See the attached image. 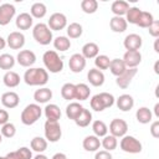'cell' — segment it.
I'll list each match as a JSON object with an SVG mask.
<instances>
[{
	"instance_id": "cell-1",
	"label": "cell",
	"mask_w": 159,
	"mask_h": 159,
	"mask_svg": "<svg viewBox=\"0 0 159 159\" xmlns=\"http://www.w3.org/2000/svg\"><path fill=\"white\" fill-rule=\"evenodd\" d=\"M24 81L27 86H45L48 82V72L41 67H30L24 73Z\"/></svg>"
},
{
	"instance_id": "cell-2",
	"label": "cell",
	"mask_w": 159,
	"mask_h": 159,
	"mask_svg": "<svg viewBox=\"0 0 159 159\" xmlns=\"http://www.w3.org/2000/svg\"><path fill=\"white\" fill-rule=\"evenodd\" d=\"M43 65L46 67V71L51 73H58L63 70V61L58 56V53L53 50H48L42 56Z\"/></svg>"
},
{
	"instance_id": "cell-3",
	"label": "cell",
	"mask_w": 159,
	"mask_h": 159,
	"mask_svg": "<svg viewBox=\"0 0 159 159\" xmlns=\"http://www.w3.org/2000/svg\"><path fill=\"white\" fill-rule=\"evenodd\" d=\"M42 114V108L37 103H30L27 104L22 112H21V122L25 125H32L35 124Z\"/></svg>"
},
{
	"instance_id": "cell-4",
	"label": "cell",
	"mask_w": 159,
	"mask_h": 159,
	"mask_svg": "<svg viewBox=\"0 0 159 159\" xmlns=\"http://www.w3.org/2000/svg\"><path fill=\"white\" fill-rule=\"evenodd\" d=\"M32 36H34V39L36 40L37 43L43 45V46L48 45L52 41V31L50 30L47 24H43V22H39L34 26Z\"/></svg>"
},
{
	"instance_id": "cell-5",
	"label": "cell",
	"mask_w": 159,
	"mask_h": 159,
	"mask_svg": "<svg viewBox=\"0 0 159 159\" xmlns=\"http://www.w3.org/2000/svg\"><path fill=\"white\" fill-rule=\"evenodd\" d=\"M43 130H45V139L47 142L51 143H56L61 139L62 135V129L58 122H51V120H46L45 125H43Z\"/></svg>"
},
{
	"instance_id": "cell-6",
	"label": "cell",
	"mask_w": 159,
	"mask_h": 159,
	"mask_svg": "<svg viewBox=\"0 0 159 159\" xmlns=\"http://www.w3.org/2000/svg\"><path fill=\"white\" fill-rule=\"evenodd\" d=\"M120 149L125 153H129V154H138L142 152L143 147H142V143L133 135H124L120 139Z\"/></svg>"
},
{
	"instance_id": "cell-7",
	"label": "cell",
	"mask_w": 159,
	"mask_h": 159,
	"mask_svg": "<svg viewBox=\"0 0 159 159\" xmlns=\"http://www.w3.org/2000/svg\"><path fill=\"white\" fill-rule=\"evenodd\" d=\"M109 133L111 135L116 137V138H122L127 134V130H128V124L124 119H120V118H114L112 119V122L109 123Z\"/></svg>"
},
{
	"instance_id": "cell-8",
	"label": "cell",
	"mask_w": 159,
	"mask_h": 159,
	"mask_svg": "<svg viewBox=\"0 0 159 159\" xmlns=\"http://www.w3.org/2000/svg\"><path fill=\"white\" fill-rule=\"evenodd\" d=\"M47 26L50 27V30L52 31H60V30H63L66 26H67V17L65 14L62 12H55L50 16L48 19V22H47Z\"/></svg>"
},
{
	"instance_id": "cell-9",
	"label": "cell",
	"mask_w": 159,
	"mask_h": 159,
	"mask_svg": "<svg viewBox=\"0 0 159 159\" xmlns=\"http://www.w3.org/2000/svg\"><path fill=\"white\" fill-rule=\"evenodd\" d=\"M16 9L12 4L5 2L0 5V26H6L14 19Z\"/></svg>"
},
{
	"instance_id": "cell-10",
	"label": "cell",
	"mask_w": 159,
	"mask_h": 159,
	"mask_svg": "<svg viewBox=\"0 0 159 159\" xmlns=\"http://www.w3.org/2000/svg\"><path fill=\"white\" fill-rule=\"evenodd\" d=\"M6 45L12 50H20L25 45V35L20 31H12L6 39Z\"/></svg>"
},
{
	"instance_id": "cell-11",
	"label": "cell",
	"mask_w": 159,
	"mask_h": 159,
	"mask_svg": "<svg viewBox=\"0 0 159 159\" xmlns=\"http://www.w3.org/2000/svg\"><path fill=\"white\" fill-rule=\"evenodd\" d=\"M16 61L22 67H31L36 62V55L31 50H21L16 56Z\"/></svg>"
},
{
	"instance_id": "cell-12",
	"label": "cell",
	"mask_w": 159,
	"mask_h": 159,
	"mask_svg": "<svg viewBox=\"0 0 159 159\" xmlns=\"http://www.w3.org/2000/svg\"><path fill=\"white\" fill-rule=\"evenodd\" d=\"M68 67L73 73H80L86 67V58L81 53H73L68 60Z\"/></svg>"
},
{
	"instance_id": "cell-13",
	"label": "cell",
	"mask_w": 159,
	"mask_h": 159,
	"mask_svg": "<svg viewBox=\"0 0 159 159\" xmlns=\"http://www.w3.org/2000/svg\"><path fill=\"white\" fill-rule=\"evenodd\" d=\"M143 40L138 34H129L125 36L123 45L125 47L127 51H139V48L142 47Z\"/></svg>"
},
{
	"instance_id": "cell-14",
	"label": "cell",
	"mask_w": 159,
	"mask_h": 159,
	"mask_svg": "<svg viewBox=\"0 0 159 159\" xmlns=\"http://www.w3.org/2000/svg\"><path fill=\"white\" fill-rule=\"evenodd\" d=\"M137 72H138L137 68H127L120 76L117 77V80H116L117 86H118L119 88L125 89V88L130 84V82H132V80L134 78V76L137 75Z\"/></svg>"
},
{
	"instance_id": "cell-15",
	"label": "cell",
	"mask_w": 159,
	"mask_h": 159,
	"mask_svg": "<svg viewBox=\"0 0 159 159\" xmlns=\"http://www.w3.org/2000/svg\"><path fill=\"white\" fill-rule=\"evenodd\" d=\"M122 60L127 68H137L142 62V53L139 51H127Z\"/></svg>"
},
{
	"instance_id": "cell-16",
	"label": "cell",
	"mask_w": 159,
	"mask_h": 159,
	"mask_svg": "<svg viewBox=\"0 0 159 159\" xmlns=\"http://www.w3.org/2000/svg\"><path fill=\"white\" fill-rule=\"evenodd\" d=\"M1 103L5 108H9V109H12V108H16L20 103V97L16 92H12V91H9V92H5L2 96H1Z\"/></svg>"
},
{
	"instance_id": "cell-17",
	"label": "cell",
	"mask_w": 159,
	"mask_h": 159,
	"mask_svg": "<svg viewBox=\"0 0 159 159\" xmlns=\"http://www.w3.org/2000/svg\"><path fill=\"white\" fill-rule=\"evenodd\" d=\"M15 24L19 30H29L34 24V17L29 12H21L16 16Z\"/></svg>"
},
{
	"instance_id": "cell-18",
	"label": "cell",
	"mask_w": 159,
	"mask_h": 159,
	"mask_svg": "<svg viewBox=\"0 0 159 159\" xmlns=\"http://www.w3.org/2000/svg\"><path fill=\"white\" fill-rule=\"evenodd\" d=\"M88 82L94 87H101L104 83V73L97 68H91L87 73Z\"/></svg>"
},
{
	"instance_id": "cell-19",
	"label": "cell",
	"mask_w": 159,
	"mask_h": 159,
	"mask_svg": "<svg viewBox=\"0 0 159 159\" xmlns=\"http://www.w3.org/2000/svg\"><path fill=\"white\" fill-rule=\"evenodd\" d=\"M116 104H117V107H118L120 111L128 112V111H130V109L133 108V106H134V99H133V97H132L130 94L124 93V94H120V96L116 99Z\"/></svg>"
},
{
	"instance_id": "cell-20",
	"label": "cell",
	"mask_w": 159,
	"mask_h": 159,
	"mask_svg": "<svg viewBox=\"0 0 159 159\" xmlns=\"http://www.w3.org/2000/svg\"><path fill=\"white\" fill-rule=\"evenodd\" d=\"M43 112H45V117L47 118V120L58 122V119L61 118V109L57 104H53V103L47 104L43 108Z\"/></svg>"
},
{
	"instance_id": "cell-21",
	"label": "cell",
	"mask_w": 159,
	"mask_h": 159,
	"mask_svg": "<svg viewBox=\"0 0 159 159\" xmlns=\"http://www.w3.org/2000/svg\"><path fill=\"white\" fill-rule=\"evenodd\" d=\"M52 98V91L47 87H41L35 91L34 93V99L36 103H47Z\"/></svg>"
},
{
	"instance_id": "cell-22",
	"label": "cell",
	"mask_w": 159,
	"mask_h": 159,
	"mask_svg": "<svg viewBox=\"0 0 159 159\" xmlns=\"http://www.w3.org/2000/svg\"><path fill=\"white\" fill-rule=\"evenodd\" d=\"M109 26H111V30L113 32L120 34V32H124L127 30L128 24H127L124 17H122V16H113L111 19V21H109Z\"/></svg>"
},
{
	"instance_id": "cell-23",
	"label": "cell",
	"mask_w": 159,
	"mask_h": 159,
	"mask_svg": "<svg viewBox=\"0 0 159 159\" xmlns=\"http://www.w3.org/2000/svg\"><path fill=\"white\" fill-rule=\"evenodd\" d=\"M83 149L87 152H97L101 147V140L96 135H87L82 142Z\"/></svg>"
},
{
	"instance_id": "cell-24",
	"label": "cell",
	"mask_w": 159,
	"mask_h": 159,
	"mask_svg": "<svg viewBox=\"0 0 159 159\" xmlns=\"http://www.w3.org/2000/svg\"><path fill=\"white\" fill-rule=\"evenodd\" d=\"M99 53V47L97 43L94 42H87L83 45L82 47V56L87 60V58H96Z\"/></svg>"
},
{
	"instance_id": "cell-25",
	"label": "cell",
	"mask_w": 159,
	"mask_h": 159,
	"mask_svg": "<svg viewBox=\"0 0 159 159\" xmlns=\"http://www.w3.org/2000/svg\"><path fill=\"white\" fill-rule=\"evenodd\" d=\"M20 81H21V78H20L19 73H16V72H14V71H7V72L4 75V77H2L4 84H5L6 87H9V88H15V87H17V86L20 84Z\"/></svg>"
},
{
	"instance_id": "cell-26",
	"label": "cell",
	"mask_w": 159,
	"mask_h": 159,
	"mask_svg": "<svg viewBox=\"0 0 159 159\" xmlns=\"http://www.w3.org/2000/svg\"><path fill=\"white\" fill-rule=\"evenodd\" d=\"M135 118L139 123L142 124H148L152 122V118H153V113L152 111L148 108V107H140L137 109L135 112Z\"/></svg>"
},
{
	"instance_id": "cell-27",
	"label": "cell",
	"mask_w": 159,
	"mask_h": 159,
	"mask_svg": "<svg viewBox=\"0 0 159 159\" xmlns=\"http://www.w3.org/2000/svg\"><path fill=\"white\" fill-rule=\"evenodd\" d=\"M128 9H129V4L123 0H116L111 6V11L114 14V16H122V17L127 14Z\"/></svg>"
},
{
	"instance_id": "cell-28",
	"label": "cell",
	"mask_w": 159,
	"mask_h": 159,
	"mask_svg": "<svg viewBox=\"0 0 159 159\" xmlns=\"http://www.w3.org/2000/svg\"><path fill=\"white\" fill-rule=\"evenodd\" d=\"M83 109V106L78 102H71L67 107H66V116L68 119H72V120H76V118L81 114Z\"/></svg>"
},
{
	"instance_id": "cell-29",
	"label": "cell",
	"mask_w": 159,
	"mask_h": 159,
	"mask_svg": "<svg viewBox=\"0 0 159 159\" xmlns=\"http://www.w3.org/2000/svg\"><path fill=\"white\" fill-rule=\"evenodd\" d=\"M125 70H127V67H125V65H124V62H123L122 58H113V60H111L109 71H111L112 75H114L116 77H118V76H120Z\"/></svg>"
},
{
	"instance_id": "cell-30",
	"label": "cell",
	"mask_w": 159,
	"mask_h": 159,
	"mask_svg": "<svg viewBox=\"0 0 159 159\" xmlns=\"http://www.w3.org/2000/svg\"><path fill=\"white\" fill-rule=\"evenodd\" d=\"M30 147L36 153H43L47 149V140L42 137H34L30 142Z\"/></svg>"
},
{
	"instance_id": "cell-31",
	"label": "cell",
	"mask_w": 159,
	"mask_h": 159,
	"mask_svg": "<svg viewBox=\"0 0 159 159\" xmlns=\"http://www.w3.org/2000/svg\"><path fill=\"white\" fill-rule=\"evenodd\" d=\"M91 122H92V113H91L88 109H86V108L82 109L81 114H80V116L76 118V120H75V123H76L78 127H81V128L88 127Z\"/></svg>"
},
{
	"instance_id": "cell-32",
	"label": "cell",
	"mask_w": 159,
	"mask_h": 159,
	"mask_svg": "<svg viewBox=\"0 0 159 159\" xmlns=\"http://www.w3.org/2000/svg\"><path fill=\"white\" fill-rule=\"evenodd\" d=\"M47 12V7L43 2H35L30 9V15L35 19H42Z\"/></svg>"
},
{
	"instance_id": "cell-33",
	"label": "cell",
	"mask_w": 159,
	"mask_h": 159,
	"mask_svg": "<svg viewBox=\"0 0 159 159\" xmlns=\"http://www.w3.org/2000/svg\"><path fill=\"white\" fill-rule=\"evenodd\" d=\"M61 96L63 99H67V101L75 99L76 98V84L70 83V82L65 83L61 87Z\"/></svg>"
},
{
	"instance_id": "cell-34",
	"label": "cell",
	"mask_w": 159,
	"mask_h": 159,
	"mask_svg": "<svg viewBox=\"0 0 159 159\" xmlns=\"http://www.w3.org/2000/svg\"><path fill=\"white\" fill-rule=\"evenodd\" d=\"M53 46H55L56 50H58L61 52H65V51L70 50V47H71V40L67 36H57L53 40Z\"/></svg>"
},
{
	"instance_id": "cell-35",
	"label": "cell",
	"mask_w": 159,
	"mask_h": 159,
	"mask_svg": "<svg viewBox=\"0 0 159 159\" xmlns=\"http://www.w3.org/2000/svg\"><path fill=\"white\" fill-rule=\"evenodd\" d=\"M15 62H16V60L12 55H10V53L0 55V68L1 70H5L7 72L9 70H11L15 66Z\"/></svg>"
},
{
	"instance_id": "cell-36",
	"label": "cell",
	"mask_w": 159,
	"mask_h": 159,
	"mask_svg": "<svg viewBox=\"0 0 159 159\" xmlns=\"http://www.w3.org/2000/svg\"><path fill=\"white\" fill-rule=\"evenodd\" d=\"M12 159H32V152L27 147H21L15 152L7 153Z\"/></svg>"
},
{
	"instance_id": "cell-37",
	"label": "cell",
	"mask_w": 159,
	"mask_h": 159,
	"mask_svg": "<svg viewBox=\"0 0 159 159\" xmlns=\"http://www.w3.org/2000/svg\"><path fill=\"white\" fill-rule=\"evenodd\" d=\"M91 94V89L86 83H77L76 84V98L78 101H86Z\"/></svg>"
},
{
	"instance_id": "cell-38",
	"label": "cell",
	"mask_w": 159,
	"mask_h": 159,
	"mask_svg": "<svg viewBox=\"0 0 159 159\" xmlns=\"http://www.w3.org/2000/svg\"><path fill=\"white\" fill-rule=\"evenodd\" d=\"M92 130H93V133H94V135L96 137H98V138H101V137H104V135H107V133H108V127H107V124L103 122V120H94L93 123H92Z\"/></svg>"
},
{
	"instance_id": "cell-39",
	"label": "cell",
	"mask_w": 159,
	"mask_h": 159,
	"mask_svg": "<svg viewBox=\"0 0 159 159\" xmlns=\"http://www.w3.org/2000/svg\"><path fill=\"white\" fill-rule=\"evenodd\" d=\"M142 11H143V10H140V9L137 7V6L129 7L128 11H127V14H125V21H127V24L129 22V24H134V25H137V22H138V20H139V16H140Z\"/></svg>"
},
{
	"instance_id": "cell-40",
	"label": "cell",
	"mask_w": 159,
	"mask_h": 159,
	"mask_svg": "<svg viewBox=\"0 0 159 159\" xmlns=\"http://www.w3.org/2000/svg\"><path fill=\"white\" fill-rule=\"evenodd\" d=\"M82 32H83L82 25L78 24V22H71L67 26V36H68V39H78V37H81Z\"/></svg>"
},
{
	"instance_id": "cell-41",
	"label": "cell",
	"mask_w": 159,
	"mask_h": 159,
	"mask_svg": "<svg viewBox=\"0 0 159 159\" xmlns=\"http://www.w3.org/2000/svg\"><path fill=\"white\" fill-rule=\"evenodd\" d=\"M101 145L104 148V150H107V152H112V150H114L116 148H117V145H118V140H117V138L116 137H113V135H104L103 137V139H102V142H101Z\"/></svg>"
},
{
	"instance_id": "cell-42",
	"label": "cell",
	"mask_w": 159,
	"mask_h": 159,
	"mask_svg": "<svg viewBox=\"0 0 159 159\" xmlns=\"http://www.w3.org/2000/svg\"><path fill=\"white\" fill-rule=\"evenodd\" d=\"M153 21H154V17H153V15H152L150 12H148V11H142V14H140V16H139V20H138L137 25H138L139 27L148 29V27L153 24Z\"/></svg>"
},
{
	"instance_id": "cell-43",
	"label": "cell",
	"mask_w": 159,
	"mask_h": 159,
	"mask_svg": "<svg viewBox=\"0 0 159 159\" xmlns=\"http://www.w3.org/2000/svg\"><path fill=\"white\" fill-rule=\"evenodd\" d=\"M81 9L86 14H94L98 9V1L97 0H82Z\"/></svg>"
},
{
	"instance_id": "cell-44",
	"label": "cell",
	"mask_w": 159,
	"mask_h": 159,
	"mask_svg": "<svg viewBox=\"0 0 159 159\" xmlns=\"http://www.w3.org/2000/svg\"><path fill=\"white\" fill-rule=\"evenodd\" d=\"M109 63H111V60H109V57L107 55H98L94 58V66L99 71L108 70L109 68Z\"/></svg>"
},
{
	"instance_id": "cell-45",
	"label": "cell",
	"mask_w": 159,
	"mask_h": 159,
	"mask_svg": "<svg viewBox=\"0 0 159 159\" xmlns=\"http://www.w3.org/2000/svg\"><path fill=\"white\" fill-rule=\"evenodd\" d=\"M0 133H1V135L5 137V138H12V137L16 134V127H15V124L7 122V123H5L4 125H1Z\"/></svg>"
},
{
	"instance_id": "cell-46",
	"label": "cell",
	"mask_w": 159,
	"mask_h": 159,
	"mask_svg": "<svg viewBox=\"0 0 159 159\" xmlns=\"http://www.w3.org/2000/svg\"><path fill=\"white\" fill-rule=\"evenodd\" d=\"M89 104H91V108H92L93 111H96V112H102V111L106 109V108H104V104H103V102H102V99H101V97H99V94H94V96L91 98Z\"/></svg>"
},
{
	"instance_id": "cell-47",
	"label": "cell",
	"mask_w": 159,
	"mask_h": 159,
	"mask_svg": "<svg viewBox=\"0 0 159 159\" xmlns=\"http://www.w3.org/2000/svg\"><path fill=\"white\" fill-rule=\"evenodd\" d=\"M98 94H99V97H101V99H102V102L104 104V108H111L114 104V101L116 99H114L113 94H111L108 92H101Z\"/></svg>"
},
{
	"instance_id": "cell-48",
	"label": "cell",
	"mask_w": 159,
	"mask_h": 159,
	"mask_svg": "<svg viewBox=\"0 0 159 159\" xmlns=\"http://www.w3.org/2000/svg\"><path fill=\"white\" fill-rule=\"evenodd\" d=\"M148 29H149V34H150L153 37H158V36H159V21H158V20H154L153 24H152Z\"/></svg>"
},
{
	"instance_id": "cell-49",
	"label": "cell",
	"mask_w": 159,
	"mask_h": 159,
	"mask_svg": "<svg viewBox=\"0 0 159 159\" xmlns=\"http://www.w3.org/2000/svg\"><path fill=\"white\" fill-rule=\"evenodd\" d=\"M150 134L153 138H159V120H155L150 125Z\"/></svg>"
},
{
	"instance_id": "cell-50",
	"label": "cell",
	"mask_w": 159,
	"mask_h": 159,
	"mask_svg": "<svg viewBox=\"0 0 159 159\" xmlns=\"http://www.w3.org/2000/svg\"><path fill=\"white\" fill-rule=\"evenodd\" d=\"M94 159H112V154L107 150H97Z\"/></svg>"
},
{
	"instance_id": "cell-51",
	"label": "cell",
	"mask_w": 159,
	"mask_h": 159,
	"mask_svg": "<svg viewBox=\"0 0 159 159\" xmlns=\"http://www.w3.org/2000/svg\"><path fill=\"white\" fill-rule=\"evenodd\" d=\"M9 122V113L6 109H0V125H4Z\"/></svg>"
},
{
	"instance_id": "cell-52",
	"label": "cell",
	"mask_w": 159,
	"mask_h": 159,
	"mask_svg": "<svg viewBox=\"0 0 159 159\" xmlns=\"http://www.w3.org/2000/svg\"><path fill=\"white\" fill-rule=\"evenodd\" d=\"M51 159H67V157L63 153H56V154H53V157Z\"/></svg>"
},
{
	"instance_id": "cell-53",
	"label": "cell",
	"mask_w": 159,
	"mask_h": 159,
	"mask_svg": "<svg viewBox=\"0 0 159 159\" xmlns=\"http://www.w3.org/2000/svg\"><path fill=\"white\" fill-rule=\"evenodd\" d=\"M5 46H6V40H5L4 37L0 36V50H4Z\"/></svg>"
},
{
	"instance_id": "cell-54",
	"label": "cell",
	"mask_w": 159,
	"mask_h": 159,
	"mask_svg": "<svg viewBox=\"0 0 159 159\" xmlns=\"http://www.w3.org/2000/svg\"><path fill=\"white\" fill-rule=\"evenodd\" d=\"M34 159H48L45 154H42V153H37L35 157H34Z\"/></svg>"
},
{
	"instance_id": "cell-55",
	"label": "cell",
	"mask_w": 159,
	"mask_h": 159,
	"mask_svg": "<svg viewBox=\"0 0 159 159\" xmlns=\"http://www.w3.org/2000/svg\"><path fill=\"white\" fill-rule=\"evenodd\" d=\"M154 114L157 118H159V103H155L154 106Z\"/></svg>"
},
{
	"instance_id": "cell-56",
	"label": "cell",
	"mask_w": 159,
	"mask_h": 159,
	"mask_svg": "<svg viewBox=\"0 0 159 159\" xmlns=\"http://www.w3.org/2000/svg\"><path fill=\"white\" fill-rule=\"evenodd\" d=\"M158 43H159V40H155V42H154V51H155L157 53H159V47H158Z\"/></svg>"
},
{
	"instance_id": "cell-57",
	"label": "cell",
	"mask_w": 159,
	"mask_h": 159,
	"mask_svg": "<svg viewBox=\"0 0 159 159\" xmlns=\"http://www.w3.org/2000/svg\"><path fill=\"white\" fill-rule=\"evenodd\" d=\"M158 65H159V61H157V62H155V65H154V72H155L157 75L159 73V70H158Z\"/></svg>"
},
{
	"instance_id": "cell-58",
	"label": "cell",
	"mask_w": 159,
	"mask_h": 159,
	"mask_svg": "<svg viewBox=\"0 0 159 159\" xmlns=\"http://www.w3.org/2000/svg\"><path fill=\"white\" fill-rule=\"evenodd\" d=\"M0 159H12V158H11L9 154H6L5 157H0Z\"/></svg>"
},
{
	"instance_id": "cell-59",
	"label": "cell",
	"mask_w": 159,
	"mask_h": 159,
	"mask_svg": "<svg viewBox=\"0 0 159 159\" xmlns=\"http://www.w3.org/2000/svg\"><path fill=\"white\" fill-rule=\"evenodd\" d=\"M2 142V135H1V133H0V143Z\"/></svg>"
}]
</instances>
